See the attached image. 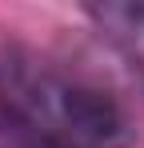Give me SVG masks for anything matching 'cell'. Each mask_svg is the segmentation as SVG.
I'll return each mask as SVG.
<instances>
[{
	"instance_id": "1",
	"label": "cell",
	"mask_w": 144,
	"mask_h": 148,
	"mask_svg": "<svg viewBox=\"0 0 144 148\" xmlns=\"http://www.w3.org/2000/svg\"><path fill=\"white\" fill-rule=\"evenodd\" d=\"M0 112L68 148H128L136 128L108 92L28 52H0Z\"/></svg>"
},
{
	"instance_id": "2",
	"label": "cell",
	"mask_w": 144,
	"mask_h": 148,
	"mask_svg": "<svg viewBox=\"0 0 144 148\" xmlns=\"http://www.w3.org/2000/svg\"><path fill=\"white\" fill-rule=\"evenodd\" d=\"M84 12L112 44L124 48L128 60L144 68V0H104V4H88Z\"/></svg>"
}]
</instances>
